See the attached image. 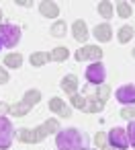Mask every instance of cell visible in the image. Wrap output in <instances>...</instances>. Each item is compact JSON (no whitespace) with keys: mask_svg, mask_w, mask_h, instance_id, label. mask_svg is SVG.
<instances>
[{"mask_svg":"<svg viewBox=\"0 0 135 150\" xmlns=\"http://www.w3.org/2000/svg\"><path fill=\"white\" fill-rule=\"evenodd\" d=\"M131 54H133V58H135V50H133V52H131Z\"/></svg>","mask_w":135,"mask_h":150,"instance_id":"33","label":"cell"},{"mask_svg":"<svg viewBox=\"0 0 135 150\" xmlns=\"http://www.w3.org/2000/svg\"><path fill=\"white\" fill-rule=\"evenodd\" d=\"M39 11H41V15L47 17V19H55V17L59 15V6H57L55 2H49V0H45V2L39 4Z\"/></svg>","mask_w":135,"mask_h":150,"instance_id":"10","label":"cell"},{"mask_svg":"<svg viewBox=\"0 0 135 150\" xmlns=\"http://www.w3.org/2000/svg\"><path fill=\"white\" fill-rule=\"evenodd\" d=\"M0 47H2V43H0Z\"/></svg>","mask_w":135,"mask_h":150,"instance_id":"35","label":"cell"},{"mask_svg":"<svg viewBox=\"0 0 135 150\" xmlns=\"http://www.w3.org/2000/svg\"><path fill=\"white\" fill-rule=\"evenodd\" d=\"M108 95H111V86H108V84H100V86H98V93H96V99L104 103V101L108 99Z\"/></svg>","mask_w":135,"mask_h":150,"instance_id":"24","label":"cell"},{"mask_svg":"<svg viewBox=\"0 0 135 150\" xmlns=\"http://www.w3.org/2000/svg\"><path fill=\"white\" fill-rule=\"evenodd\" d=\"M8 109H10V107H8L6 103H0V115H4V113H6Z\"/></svg>","mask_w":135,"mask_h":150,"instance_id":"31","label":"cell"},{"mask_svg":"<svg viewBox=\"0 0 135 150\" xmlns=\"http://www.w3.org/2000/svg\"><path fill=\"white\" fill-rule=\"evenodd\" d=\"M127 140H129V144L131 146H135V121H131L129 125H127Z\"/></svg>","mask_w":135,"mask_h":150,"instance_id":"26","label":"cell"},{"mask_svg":"<svg viewBox=\"0 0 135 150\" xmlns=\"http://www.w3.org/2000/svg\"><path fill=\"white\" fill-rule=\"evenodd\" d=\"M102 150H117V148H113V146H104Z\"/></svg>","mask_w":135,"mask_h":150,"instance_id":"32","label":"cell"},{"mask_svg":"<svg viewBox=\"0 0 135 150\" xmlns=\"http://www.w3.org/2000/svg\"><path fill=\"white\" fill-rule=\"evenodd\" d=\"M117 13H119L121 19H129V17H131V6H129L127 2H119V4H117Z\"/></svg>","mask_w":135,"mask_h":150,"instance_id":"23","label":"cell"},{"mask_svg":"<svg viewBox=\"0 0 135 150\" xmlns=\"http://www.w3.org/2000/svg\"><path fill=\"white\" fill-rule=\"evenodd\" d=\"M98 15H102L104 19H111L113 17V4L111 2H98Z\"/></svg>","mask_w":135,"mask_h":150,"instance_id":"22","label":"cell"},{"mask_svg":"<svg viewBox=\"0 0 135 150\" xmlns=\"http://www.w3.org/2000/svg\"><path fill=\"white\" fill-rule=\"evenodd\" d=\"M62 88H64L68 95H76V88H78V76H76V74H68L66 78H62Z\"/></svg>","mask_w":135,"mask_h":150,"instance_id":"11","label":"cell"},{"mask_svg":"<svg viewBox=\"0 0 135 150\" xmlns=\"http://www.w3.org/2000/svg\"><path fill=\"white\" fill-rule=\"evenodd\" d=\"M108 144L117 150H125L129 146V140H127V132L123 127H113L108 132Z\"/></svg>","mask_w":135,"mask_h":150,"instance_id":"5","label":"cell"},{"mask_svg":"<svg viewBox=\"0 0 135 150\" xmlns=\"http://www.w3.org/2000/svg\"><path fill=\"white\" fill-rule=\"evenodd\" d=\"M0 19H2V11H0Z\"/></svg>","mask_w":135,"mask_h":150,"instance_id":"34","label":"cell"},{"mask_svg":"<svg viewBox=\"0 0 135 150\" xmlns=\"http://www.w3.org/2000/svg\"><path fill=\"white\" fill-rule=\"evenodd\" d=\"M121 117H123V119L135 117V107H125V109H121Z\"/></svg>","mask_w":135,"mask_h":150,"instance_id":"28","label":"cell"},{"mask_svg":"<svg viewBox=\"0 0 135 150\" xmlns=\"http://www.w3.org/2000/svg\"><path fill=\"white\" fill-rule=\"evenodd\" d=\"M68 56H70V50L64 47V45H59V47H55V50L49 54V60H53V62H64V60H68Z\"/></svg>","mask_w":135,"mask_h":150,"instance_id":"14","label":"cell"},{"mask_svg":"<svg viewBox=\"0 0 135 150\" xmlns=\"http://www.w3.org/2000/svg\"><path fill=\"white\" fill-rule=\"evenodd\" d=\"M4 64H6L8 68H21V66H23V56H21V54H8V56L4 58Z\"/></svg>","mask_w":135,"mask_h":150,"instance_id":"17","label":"cell"},{"mask_svg":"<svg viewBox=\"0 0 135 150\" xmlns=\"http://www.w3.org/2000/svg\"><path fill=\"white\" fill-rule=\"evenodd\" d=\"M94 144H96V146H98V148L102 150V148L106 146V136H104L102 132H98V134L94 136Z\"/></svg>","mask_w":135,"mask_h":150,"instance_id":"27","label":"cell"},{"mask_svg":"<svg viewBox=\"0 0 135 150\" xmlns=\"http://www.w3.org/2000/svg\"><path fill=\"white\" fill-rule=\"evenodd\" d=\"M117 101L123 105H135V84H123L117 91Z\"/></svg>","mask_w":135,"mask_h":150,"instance_id":"7","label":"cell"},{"mask_svg":"<svg viewBox=\"0 0 135 150\" xmlns=\"http://www.w3.org/2000/svg\"><path fill=\"white\" fill-rule=\"evenodd\" d=\"M66 31H68L66 21H55V23H53V27H51V35H53V37H64V35H66Z\"/></svg>","mask_w":135,"mask_h":150,"instance_id":"21","label":"cell"},{"mask_svg":"<svg viewBox=\"0 0 135 150\" xmlns=\"http://www.w3.org/2000/svg\"><path fill=\"white\" fill-rule=\"evenodd\" d=\"M55 144H57V150H88L86 136L82 132H78L76 127H68V129L57 132Z\"/></svg>","mask_w":135,"mask_h":150,"instance_id":"1","label":"cell"},{"mask_svg":"<svg viewBox=\"0 0 135 150\" xmlns=\"http://www.w3.org/2000/svg\"><path fill=\"white\" fill-rule=\"evenodd\" d=\"M17 4L19 6H31L33 2H31V0H17Z\"/></svg>","mask_w":135,"mask_h":150,"instance_id":"30","label":"cell"},{"mask_svg":"<svg viewBox=\"0 0 135 150\" xmlns=\"http://www.w3.org/2000/svg\"><path fill=\"white\" fill-rule=\"evenodd\" d=\"M53 132H57V119H47L43 125H39V127H35V129H33V134H35V140H37V142L45 140V136H47V134H53Z\"/></svg>","mask_w":135,"mask_h":150,"instance_id":"8","label":"cell"},{"mask_svg":"<svg viewBox=\"0 0 135 150\" xmlns=\"http://www.w3.org/2000/svg\"><path fill=\"white\" fill-rule=\"evenodd\" d=\"M8 82V72L4 68H0V84H6Z\"/></svg>","mask_w":135,"mask_h":150,"instance_id":"29","label":"cell"},{"mask_svg":"<svg viewBox=\"0 0 135 150\" xmlns=\"http://www.w3.org/2000/svg\"><path fill=\"white\" fill-rule=\"evenodd\" d=\"M13 123L4 115H0V150H6L13 144Z\"/></svg>","mask_w":135,"mask_h":150,"instance_id":"4","label":"cell"},{"mask_svg":"<svg viewBox=\"0 0 135 150\" xmlns=\"http://www.w3.org/2000/svg\"><path fill=\"white\" fill-rule=\"evenodd\" d=\"M104 78H106V70H104L102 62H92V64L86 68V80H88V82L100 86V84L104 82Z\"/></svg>","mask_w":135,"mask_h":150,"instance_id":"3","label":"cell"},{"mask_svg":"<svg viewBox=\"0 0 135 150\" xmlns=\"http://www.w3.org/2000/svg\"><path fill=\"white\" fill-rule=\"evenodd\" d=\"M15 117H23V115H27L29 111H31V105L29 103H25V101H21V103H17V105H13L10 109H8Z\"/></svg>","mask_w":135,"mask_h":150,"instance_id":"15","label":"cell"},{"mask_svg":"<svg viewBox=\"0 0 135 150\" xmlns=\"http://www.w3.org/2000/svg\"><path fill=\"white\" fill-rule=\"evenodd\" d=\"M102 109H104V103H102V101H98V99H94V97L86 99V111H88V113H98V111H102Z\"/></svg>","mask_w":135,"mask_h":150,"instance_id":"16","label":"cell"},{"mask_svg":"<svg viewBox=\"0 0 135 150\" xmlns=\"http://www.w3.org/2000/svg\"><path fill=\"white\" fill-rule=\"evenodd\" d=\"M111 35H113V31H111V25H96L94 27V37L98 39V41H111Z\"/></svg>","mask_w":135,"mask_h":150,"instance_id":"13","label":"cell"},{"mask_svg":"<svg viewBox=\"0 0 135 150\" xmlns=\"http://www.w3.org/2000/svg\"><path fill=\"white\" fill-rule=\"evenodd\" d=\"M72 31H74L76 41H86V39H88V27H86L84 21H76L74 27H72Z\"/></svg>","mask_w":135,"mask_h":150,"instance_id":"12","label":"cell"},{"mask_svg":"<svg viewBox=\"0 0 135 150\" xmlns=\"http://www.w3.org/2000/svg\"><path fill=\"white\" fill-rule=\"evenodd\" d=\"M135 35V31H133V27L131 25H125V27H121L119 29V41L121 43H127V41H131V37Z\"/></svg>","mask_w":135,"mask_h":150,"instance_id":"18","label":"cell"},{"mask_svg":"<svg viewBox=\"0 0 135 150\" xmlns=\"http://www.w3.org/2000/svg\"><path fill=\"white\" fill-rule=\"evenodd\" d=\"M21 41V29L17 25H0V43L4 47H15Z\"/></svg>","mask_w":135,"mask_h":150,"instance_id":"2","label":"cell"},{"mask_svg":"<svg viewBox=\"0 0 135 150\" xmlns=\"http://www.w3.org/2000/svg\"><path fill=\"white\" fill-rule=\"evenodd\" d=\"M47 60H49V54H45V52H35V54L31 56V66L39 68V66H43Z\"/></svg>","mask_w":135,"mask_h":150,"instance_id":"19","label":"cell"},{"mask_svg":"<svg viewBox=\"0 0 135 150\" xmlns=\"http://www.w3.org/2000/svg\"><path fill=\"white\" fill-rule=\"evenodd\" d=\"M72 107L86 111V97H80V95H72Z\"/></svg>","mask_w":135,"mask_h":150,"instance_id":"25","label":"cell"},{"mask_svg":"<svg viewBox=\"0 0 135 150\" xmlns=\"http://www.w3.org/2000/svg\"><path fill=\"white\" fill-rule=\"evenodd\" d=\"M49 111H53V113H59L62 117H70V115H72L70 107H66V103H64L59 97H53V99L49 101Z\"/></svg>","mask_w":135,"mask_h":150,"instance_id":"9","label":"cell"},{"mask_svg":"<svg viewBox=\"0 0 135 150\" xmlns=\"http://www.w3.org/2000/svg\"><path fill=\"white\" fill-rule=\"evenodd\" d=\"M102 58V50L98 45H84L82 50L76 52V60L78 62H84V60H94V62H100Z\"/></svg>","mask_w":135,"mask_h":150,"instance_id":"6","label":"cell"},{"mask_svg":"<svg viewBox=\"0 0 135 150\" xmlns=\"http://www.w3.org/2000/svg\"><path fill=\"white\" fill-rule=\"evenodd\" d=\"M23 101H25V103H29V105L33 107V105H37V103L41 101V93H39L37 88H31V91H27V93H25V99H23Z\"/></svg>","mask_w":135,"mask_h":150,"instance_id":"20","label":"cell"}]
</instances>
